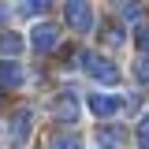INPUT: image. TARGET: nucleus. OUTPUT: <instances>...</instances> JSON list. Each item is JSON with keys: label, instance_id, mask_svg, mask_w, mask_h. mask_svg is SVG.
<instances>
[{"label": "nucleus", "instance_id": "nucleus-1", "mask_svg": "<svg viewBox=\"0 0 149 149\" xmlns=\"http://www.w3.org/2000/svg\"><path fill=\"white\" fill-rule=\"evenodd\" d=\"M82 67H86V74L93 82H104V86H116L119 82V67L112 63L108 56H101V52H82Z\"/></svg>", "mask_w": 149, "mask_h": 149}, {"label": "nucleus", "instance_id": "nucleus-2", "mask_svg": "<svg viewBox=\"0 0 149 149\" xmlns=\"http://www.w3.org/2000/svg\"><path fill=\"white\" fill-rule=\"evenodd\" d=\"M63 19H67L71 30L90 34V30H93V4H90V0H67V4H63Z\"/></svg>", "mask_w": 149, "mask_h": 149}, {"label": "nucleus", "instance_id": "nucleus-3", "mask_svg": "<svg viewBox=\"0 0 149 149\" xmlns=\"http://www.w3.org/2000/svg\"><path fill=\"white\" fill-rule=\"evenodd\" d=\"M30 127H34V112L30 108H15L11 123H8V142L11 146H26L30 142Z\"/></svg>", "mask_w": 149, "mask_h": 149}, {"label": "nucleus", "instance_id": "nucleus-4", "mask_svg": "<svg viewBox=\"0 0 149 149\" xmlns=\"http://www.w3.org/2000/svg\"><path fill=\"white\" fill-rule=\"evenodd\" d=\"M56 41H60V26H56V22H34V30H30L34 52H52Z\"/></svg>", "mask_w": 149, "mask_h": 149}, {"label": "nucleus", "instance_id": "nucleus-5", "mask_svg": "<svg viewBox=\"0 0 149 149\" xmlns=\"http://www.w3.org/2000/svg\"><path fill=\"white\" fill-rule=\"evenodd\" d=\"M86 108H90L97 119H112L116 112L123 108V97H112V93H90V97H86Z\"/></svg>", "mask_w": 149, "mask_h": 149}, {"label": "nucleus", "instance_id": "nucleus-6", "mask_svg": "<svg viewBox=\"0 0 149 149\" xmlns=\"http://www.w3.org/2000/svg\"><path fill=\"white\" fill-rule=\"evenodd\" d=\"M52 116L63 119V123H74V119L82 116V112H78V97H74V93H60L52 101Z\"/></svg>", "mask_w": 149, "mask_h": 149}, {"label": "nucleus", "instance_id": "nucleus-7", "mask_svg": "<svg viewBox=\"0 0 149 149\" xmlns=\"http://www.w3.org/2000/svg\"><path fill=\"white\" fill-rule=\"evenodd\" d=\"M22 78H26V71L19 67L15 60H0V90H19Z\"/></svg>", "mask_w": 149, "mask_h": 149}, {"label": "nucleus", "instance_id": "nucleus-8", "mask_svg": "<svg viewBox=\"0 0 149 149\" xmlns=\"http://www.w3.org/2000/svg\"><path fill=\"white\" fill-rule=\"evenodd\" d=\"M112 8H116L123 19H130V22H142V15H146L142 0H112Z\"/></svg>", "mask_w": 149, "mask_h": 149}, {"label": "nucleus", "instance_id": "nucleus-9", "mask_svg": "<svg viewBox=\"0 0 149 149\" xmlns=\"http://www.w3.org/2000/svg\"><path fill=\"white\" fill-rule=\"evenodd\" d=\"M0 52H4V60H15V56L22 52V37L19 34H4L0 37Z\"/></svg>", "mask_w": 149, "mask_h": 149}, {"label": "nucleus", "instance_id": "nucleus-10", "mask_svg": "<svg viewBox=\"0 0 149 149\" xmlns=\"http://www.w3.org/2000/svg\"><path fill=\"white\" fill-rule=\"evenodd\" d=\"M97 138H101L108 149H116V142H123V127H101V130H97Z\"/></svg>", "mask_w": 149, "mask_h": 149}, {"label": "nucleus", "instance_id": "nucleus-11", "mask_svg": "<svg viewBox=\"0 0 149 149\" xmlns=\"http://www.w3.org/2000/svg\"><path fill=\"white\" fill-rule=\"evenodd\" d=\"M134 78H138V86H149V56L134 60Z\"/></svg>", "mask_w": 149, "mask_h": 149}, {"label": "nucleus", "instance_id": "nucleus-12", "mask_svg": "<svg viewBox=\"0 0 149 149\" xmlns=\"http://www.w3.org/2000/svg\"><path fill=\"white\" fill-rule=\"evenodd\" d=\"M134 45H138V52H142V56L149 52V22H138V30H134Z\"/></svg>", "mask_w": 149, "mask_h": 149}, {"label": "nucleus", "instance_id": "nucleus-13", "mask_svg": "<svg viewBox=\"0 0 149 149\" xmlns=\"http://www.w3.org/2000/svg\"><path fill=\"white\" fill-rule=\"evenodd\" d=\"M52 149H82V138H74V134H56Z\"/></svg>", "mask_w": 149, "mask_h": 149}, {"label": "nucleus", "instance_id": "nucleus-14", "mask_svg": "<svg viewBox=\"0 0 149 149\" xmlns=\"http://www.w3.org/2000/svg\"><path fill=\"white\" fill-rule=\"evenodd\" d=\"M123 41H127V34H123L119 26H112V30H104V45H108V49H116V45H123Z\"/></svg>", "mask_w": 149, "mask_h": 149}, {"label": "nucleus", "instance_id": "nucleus-15", "mask_svg": "<svg viewBox=\"0 0 149 149\" xmlns=\"http://www.w3.org/2000/svg\"><path fill=\"white\" fill-rule=\"evenodd\" d=\"M22 11L26 15H41V11H49V0H22Z\"/></svg>", "mask_w": 149, "mask_h": 149}, {"label": "nucleus", "instance_id": "nucleus-16", "mask_svg": "<svg viewBox=\"0 0 149 149\" xmlns=\"http://www.w3.org/2000/svg\"><path fill=\"white\" fill-rule=\"evenodd\" d=\"M138 146L149 149V119H142V123H138Z\"/></svg>", "mask_w": 149, "mask_h": 149}, {"label": "nucleus", "instance_id": "nucleus-17", "mask_svg": "<svg viewBox=\"0 0 149 149\" xmlns=\"http://www.w3.org/2000/svg\"><path fill=\"white\" fill-rule=\"evenodd\" d=\"M101 149H108V146H101Z\"/></svg>", "mask_w": 149, "mask_h": 149}]
</instances>
